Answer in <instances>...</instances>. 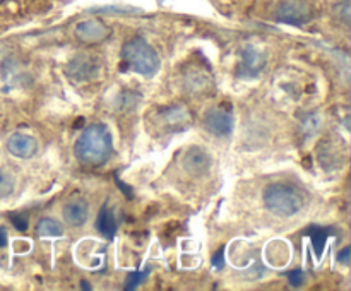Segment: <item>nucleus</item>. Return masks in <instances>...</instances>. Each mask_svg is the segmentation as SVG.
<instances>
[{"mask_svg": "<svg viewBox=\"0 0 351 291\" xmlns=\"http://www.w3.org/2000/svg\"><path fill=\"white\" fill-rule=\"evenodd\" d=\"M113 153V140L108 127L103 123H91L77 137L74 154L79 163L86 166H99L106 163Z\"/></svg>", "mask_w": 351, "mask_h": 291, "instance_id": "1", "label": "nucleus"}, {"mask_svg": "<svg viewBox=\"0 0 351 291\" xmlns=\"http://www.w3.org/2000/svg\"><path fill=\"white\" fill-rule=\"evenodd\" d=\"M123 68L143 77H154L160 71V57L156 50L143 36H134L122 48Z\"/></svg>", "mask_w": 351, "mask_h": 291, "instance_id": "2", "label": "nucleus"}, {"mask_svg": "<svg viewBox=\"0 0 351 291\" xmlns=\"http://www.w3.org/2000/svg\"><path fill=\"white\" fill-rule=\"evenodd\" d=\"M264 205L269 212L280 218H291L304 209L305 199L298 188L285 184H273L264 188Z\"/></svg>", "mask_w": 351, "mask_h": 291, "instance_id": "3", "label": "nucleus"}, {"mask_svg": "<svg viewBox=\"0 0 351 291\" xmlns=\"http://www.w3.org/2000/svg\"><path fill=\"white\" fill-rule=\"evenodd\" d=\"M235 116L230 106L209 108L204 115V127L209 134L216 137H226L233 132Z\"/></svg>", "mask_w": 351, "mask_h": 291, "instance_id": "4", "label": "nucleus"}, {"mask_svg": "<svg viewBox=\"0 0 351 291\" xmlns=\"http://www.w3.org/2000/svg\"><path fill=\"white\" fill-rule=\"evenodd\" d=\"M266 67V55L254 45H247L242 50V60H240L237 75L240 79H256Z\"/></svg>", "mask_w": 351, "mask_h": 291, "instance_id": "5", "label": "nucleus"}, {"mask_svg": "<svg viewBox=\"0 0 351 291\" xmlns=\"http://www.w3.org/2000/svg\"><path fill=\"white\" fill-rule=\"evenodd\" d=\"M65 75L72 81L86 82L96 79L99 75V64L96 58L89 57V55H77L72 58L64 68Z\"/></svg>", "mask_w": 351, "mask_h": 291, "instance_id": "6", "label": "nucleus"}, {"mask_svg": "<svg viewBox=\"0 0 351 291\" xmlns=\"http://www.w3.org/2000/svg\"><path fill=\"white\" fill-rule=\"evenodd\" d=\"M311 17V7L302 0H285L276 9V19L280 23L291 24V26H302V24L308 23Z\"/></svg>", "mask_w": 351, "mask_h": 291, "instance_id": "7", "label": "nucleus"}, {"mask_svg": "<svg viewBox=\"0 0 351 291\" xmlns=\"http://www.w3.org/2000/svg\"><path fill=\"white\" fill-rule=\"evenodd\" d=\"M112 34V29L103 23L101 19H88L82 21L75 27V38H77L81 43L86 45H96L105 41L106 38Z\"/></svg>", "mask_w": 351, "mask_h": 291, "instance_id": "8", "label": "nucleus"}, {"mask_svg": "<svg viewBox=\"0 0 351 291\" xmlns=\"http://www.w3.org/2000/svg\"><path fill=\"white\" fill-rule=\"evenodd\" d=\"M211 166V154L201 146H192L182 156V168L189 175H202Z\"/></svg>", "mask_w": 351, "mask_h": 291, "instance_id": "9", "label": "nucleus"}, {"mask_svg": "<svg viewBox=\"0 0 351 291\" xmlns=\"http://www.w3.org/2000/svg\"><path fill=\"white\" fill-rule=\"evenodd\" d=\"M38 140L29 134L16 132L7 139V151L19 160H31L38 154Z\"/></svg>", "mask_w": 351, "mask_h": 291, "instance_id": "10", "label": "nucleus"}, {"mask_svg": "<svg viewBox=\"0 0 351 291\" xmlns=\"http://www.w3.org/2000/svg\"><path fill=\"white\" fill-rule=\"evenodd\" d=\"M62 214H64V221L69 226L81 228L82 225H86L89 218V205L84 199H71V201L64 204Z\"/></svg>", "mask_w": 351, "mask_h": 291, "instance_id": "11", "label": "nucleus"}, {"mask_svg": "<svg viewBox=\"0 0 351 291\" xmlns=\"http://www.w3.org/2000/svg\"><path fill=\"white\" fill-rule=\"evenodd\" d=\"M160 118L167 127H170V129H173V130H178L189 122V118H191V113H189L184 106L173 105V106H167V108L161 110Z\"/></svg>", "mask_w": 351, "mask_h": 291, "instance_id": "12", "label": "nucleus"}, {"mask_svg": "<svg viewBox=\"0 0 351 291\" xmlns=\"http://www.w3.org/2000/svg\"><path fill=\"white\" fill-rule=\"evenodd\" d=\"M96 229H98L105 238L108 240L115 238L117 218L113 209H110L108 205H103V207L99 209V214L98 218H96Z\"/></svg>", "mask_w": 351, "mask_h": 291, "instance_id": "13", "label": "nucleus"}, {"mask_svg": "<svg viewBox=\"0 0 351 291\" xmlns=\"http://www.w3.org/2000/svg\"><path fill=\"white\" fill-rule=\"evenodd\" d=\"M317 154H319V161H321L322 168H326V170H332V168H336L338 166V161L341 160V154L338 153V149L328 142L326 144L322 142L321 146H319Z\"/></svg>", "mask_w": 351, "mask_h": 291, "instance_id": "14", "label": "nucleus"}, {"mask_svg": "<svg viewBox=\"0 0 351 291\" xmlns=\"http://www.w3.org/2000/svg\"><path fill=\"white\" fill-rule=\"evenodd\" d=\"M36 233L40 236H43V238H55V236H62L64 229H62V225L57 219L43 218L38 221Z\"/></svg>", "mask_w": 351, "mask_h": 291, "instance_id": "15", "label": "nucleus"}, {"mask_svg": "<svg viewBox=\"0 0 351 291\" xmlns=\"http://www.w3.org/2000/svg\"><path fill=\"white\" fill-rule=\"evenodd\" d=\"M16 190V177L9 170H0V199H7Z\"/></svg>", "mask_w": 351, "mask_h": 291, "instance_id": "16", "label": "nucleus"}, {"mask_svg": "<svg viewBox=\"0 0 351 291\" xmlns=\"http://www.w3.org/2000/svg\"><path fill=\"white\" fill-rule=\"evenodd\" d=\"M322 125V120L317 113H308L307 116L302 118V129H304V134L307 137H312L315 132H319Z\"/></svg>", "mask_w": 351, "mask_h": 291, "instance_id": "17", "label": "nucleus"}, {"mask_svg": "<svg viewBox=\"0 0 351 291\" xmlns=\"http://www.w3.org/2000/svg\"><path fill=\"white\" fill-rule=\"evenodd\" d=\"M308 235H311L315 253H317V257H321L322 250H324V245H326V240H328V229L315 228L314 226V228L308 229Z\"/></svg>", "mask_w": 351, "mask_h": 291, "instance_id": "18", "label": "nucleus"}, {"mask_svg": "<svg viewBox=\"0 0 351 291\" xmlns=\"http://www.w3.org/2000/svg\"><path fill=\"white\" fill-rule=\"evenodd\" d=\"M149 274V269L146 270H139V273H132L129 277H127V284H125V290H136L141 283L147 277Z\"/></svg>", "mask_w": 351, "mask_h": 291, "instance_id": "19", "label": "nucleus"}, {"mask_svg": "<svg viewBox=\"0 0 351 291\" xmlns=\"http://www.w3.org/2000/svg\"><path fill=\"white\" fill-rule=\"evenodd\" d=\"M336 14H338V19L341 21L345 26L350 24V0H343L341 3H338L336 7Z\"/></svg>", "mask_w": 351, "mask_h": 291, "instance_id": "20", "label": "nucleus"}, {"mask_svg": "<svg viewBox=\"0 0 351 291\" xmlns=\"http://www.w3.org/2000/svg\"><path fill=\"white\" fill-rule=\"evenodd\" d=\"M10 223H12L14 228L19 229V231H26L27 226H29V219H27V216L17 214V212L10 214Z\"/></svg>", "mask_w": 351, "mask_h": 291, "instance_id": "21", "label": "nucleus"}, {"mask_svg": "<svg viewBox=\"0 0 351 291\" xmlns=\"http://www.w3.org/2000/svg\"><path fill=\"white\" fill-rule=\"evenodd\" d=\"M288 281H290L291 286H302V283L305 281L304 270L297 269V270H291V273H288Z\"/></svg>", "mask_w": 351, "mask_h": 291, "instance_id": "22", "label": "nucleus"}, {"mask_svg": "<svg viewBox=\"0 0 351 291\" xmlns=\"http://www.w3.org/2000/svg\"><path fill=\"white\" fill-rule=\"evenodd\" d=\"M223 252H225V250L219 249L218 252L213 255V266H215L216 269H223V267H225V255H223Z\"/></svg>", "mask_w": 351, "mask_h": 291, "instance_id": "23", "label": "nucleus"}, {"mask_svg": "<svg viewBox=\"0 0 351 291\" xmlns=\"http://www.w3.org/2000/svg\"><path fill=\"white\" fill-rule=\"evenodd\" d=\"M338 260L341 264H345V266H348V264H350V246H345V249H343L341 252H339Z\"/></svg>", "mask_w": 351, "mask_h": 291, "instance_id": "24", "label": "nucleus"}, {"mask_svg": "<svg viewBox=\"0 0 351 291\" xmlns=\"http://www.w3.org/2000/svg\"><path fill=\"white\" fill-rule=\"evenodd\" d=\"M7 245V231L5 228H0V249Z\"/></svg>", "mask_w": 351, "mask_h": 291, "instance_id": "25", "label": "nucleus"}]
</instances>
